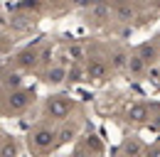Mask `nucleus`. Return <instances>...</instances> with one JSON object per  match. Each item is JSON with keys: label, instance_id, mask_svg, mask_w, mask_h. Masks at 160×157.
Returning a JSON list of instances; mask_svg holds the SVG:
<instances>
[{"label": "nucleus", "instance_id": "39448f33", "mask_svg": "<svg viewBox=\"0 0 160 157\" xmlns=\"http://www.w3.org/2000/svg\"><path fill=\"white\" fill-rule=\"evenodd\" d=\"M123 152H126V157H140L143 155V145H140L136 137H128L123 142Z\"/></svg>", "mask_w": 160, "mask_h": 157}, {"label": "nucleus", "instance_id": "2eb2a0df", "mask_svg": "<svg viewBox=\"0 0 160 157\" xmlns=\"http://www.w3.org/2000/svg\"><path fill=\"white\" fill-rule=\"evenodd\" d=\"M20 64L22 66H32V64H35V52H22L20 54Z\"/></svg>", "mask_w": 160, "mask_h": 157}, {"label": "nucleus", "instance_id": "7ed1b4c3", "mask_svg": "<svg viewBox=\"0 0 160 157\" xmlns=\"http://www.w3.org/2000/svg\"><path fill=\"white\" fill-rule=\"evenodd\" d=\"M128 118H131L133 123H145V120H148V106H145V103L128 106Z\"/></svg>", "mask_w": 160, "mask_h": 157}, {"label": "nucleus", "instance_id": "6e6552de", "mask_svg": "<svg viewBox=\"0 0 160 157\" xmlns=\"http://www.w3.org/2000/svg\"><path fill=\"white\" fill-rule=\"evenodd\" d=\"M143 69H145V61L136 54V57H131V61H128V71L131 74H143Z\"/></svg>", "mask_w": 160, "mask_h": 157}, {"label": "nucleus", "instance_id": "9d476101", "mask_svg": "<svg viewBox=\"0 0 160 157\" xmlns=\"http://www.w3.org/2000/svg\"><path fill=\"white\" fill-rule=\"evenodd\" d=\"M128 61H131V57H126L123 52H116L113 59H111V66L113 69H123V66H128Z\"/></svg>", "mask_w": 160, "mask_h": 157}, {"label": "nucleus", "instance_id": "dca6fc26", "mask_svg": "<svg viewBox=\"0 0 160 157\" xmlns=\"http://www.w3.org/2000/svg\"><path fill=\"white\" fill-rule=\"evenodd\" d=\"M57 135H59L62 142H64V140H72V137H74V128H62Z\"/></svg>", "mask_w": 160, "mask_h": 157}, {"label": "nucleus", "instance_id": "f03ea898", "mask_svg": "<svg viewBox=\"0 0 160 157\" xmlns=\"http://www.w3.org/2000/svg\"><path fill=\"white\" fill-rule=\"evenodd\" d=\"M47 111L52 113V118H67L69 111H72V101L64 98V96H54V98H49Z\"/></svg>", "mask_w": 160, "mask_h": 157}, {"label": "nucleus", "instance_id": "6ab92c4d", "mask_svg": "<svg viewBox=\"0 0 160 157\" xmlns=\"http://www.w3.org/2000/svg\"><path fill=\"white\" fill-rule=\"evenodd\" d=\"M81 76H84L81 69H72V71H69V78H72V81H81Z\"/></svg>", "mask_w": 160, "mask_h": 157}, {"label": "nucleus", "instance_id": "f3484780", "mask_svg": "<svg viewBox=\"0 0 160 157\" xmlns=\"http://www.w3.org/2000/svg\"><path fill=\"white\" fill-rule=\"evenodd\" d=\"M86 147H89V150H96V152H99V150H101V142H99V140H96L94 135H89V137H86Z\"/></svg>", "mask_w": 160, "mask_h": 157}, {"label": "nucleus", "instance_id": "4468645a", "mask_svg": "<svg viewBox=\"0 0 160 157\" xmlns=\"http://www.w3.org/2000/svg\"><path fill=\"white\" fill-rule=\"evenodd\" d=\"M5 86L8 88H18L20 86V74H8L5 76Z\"/></svg>", "mask_w": 160, "mask_h": 157}, {"label": "nucleus", "instance_id": "0eeeda50", "mask_svg": "<svg viewBox=\"0 0 160 157\" xmlns=\"http://www.w3.org/2000/svg\"><path fill=\"white\" fill-rule=\"evenodd\" d=\"M86 74H89L91 78H103L106 76V66H103L101 61H91L89 69H86Z\"/></svg>", "mask_w": 160, "mask_h": 157}, {"label": "nucleus", "instance_id": "f8f14e48", "mask_svg": "<svg viewBox=\"0 0 160 157\" xmlns=\"http://www.w3.org/2000/svg\"><path fill=\"white\" fill-rule=\"evenodd\" d=\"M108 12H111V10H108L103 2H99V5L91 10V15H94V17H99V20H106V17H108Z\"/></svg>", "mask_w": 160, "mask_h": 157}, {"label": "nucleus", "instance_id": "9b49d317", "mask_svg": "<svg viewBox=\"0 0 160 157\" xmlns=\"http://www.w3.org/2000/svg\"><path fill=\"white\" fill-rule=\"evenodd\" d=\"M116 15H118V20H123V22H131V20H133V10H131L128 5H121L118 10H116Z\"/></svg>", "mask_w": 160, "mask_h": 157}, {"label": "nucleus", "instance_id": "f257e3e1", "mask_svg": "<svg viewBox=\"0 0 160 157\" xmlns=\"http://www.w3.org/2000/svg\"><path fill=\"white\" fill-rule=\"evenodd\" d=\"M54 137H57L54 130H49V128H37V130L30 135V145L37 147V150H49L52 142H54Z\"/></svg>", "mask_w": 160, "mask_h": 157}, {"label": "nucleus", "instance_id": "423d86ee", "mask_svg": "<svg viewBox=\"0 0 160 157\" xmlns=\"http://www.w3.org/2000/svg\"><path fill=\"white\" fill-rule=\"evenodd\" d=\"M69 76V71L64 69V66H54V69H49V74H47V81L49 83H62L64 78Z\"/></svg>", "mask_w": 160, "mask_h": 157}, {"label": "nucleus", "instance_id": "412c9836", "mask_svg": "<svg viewBox=\"0 0 160 157\" xmlns=\"http://www.w3.org/2000/svg\"><path fill=\"white\" fill-rule=\"evenodd\" d=\"M148 157H160V147H153V150H150V155Z\"/></svg>", "mask_w": 160, "mask_h": 157}, {"label": "nucleus", "instance_id": "20e7f679", "mask_svg": "<svg viewBox=\"0 0 160 157\" xmlns=\"http://www.w3.org/2000/svg\"><path fill=\"white\" fill-rule=\"evenodd\" d=\"M30 98H32L30 91H18V93H12V96H10L8 103H10V108H12V111H22V108L30 103Z\"/></svg>", "mask_w": 160, "mask_h": 157}, {"label": "nucleus", "instance_id": "1a4fd4ad", "mask_svg": "<svg viewBox=\"0 0 160 157\" xmlns=\"http://www.w3.org/2000/svg\"><path fill=\"white\" fill-rule=\"evenodd\" d=\"M138 57L143 59V61H153V57H155V47H150V44H140V47H138Z\"/></svg>", "mask_w": 160, "mask_h": 157}, {"label": "nucleus", "instance_id": "a211bd4d", "mask_svg": "<svg viewBox=\"0 0 160 157\" xmlns=\"http://www.w3.org/2000/svg\"><path fill=\"white\" fill-rule=\"evenodd\" d=\"M69 57L77 61V59H81V57H84V49H81V47H69Z\"/></svg>", "mask_w": 160, "mask_h": 157}, {"label": "nucleus", "instance_id": "aec40b11", "mask_svg": "<svg viewBox=\"0 0 160 157\" xmlns=\"http://www.w3.org/2000/svg\"><path fill=\"white\" fill-rule=\"evenodd\" d=\"M74 157H86V147H84V145H77V147H74Z\"/></svg>", "mask_w": 160, "mask_h": 157}, {"label": "nucleus", "instance_id": "ddd939ff", "mask_svg": "<svg viewBox=\"0 0 160 157\" xmlns=\"http://www.w3.org/2000/svg\"><path fill=\"white\" fill-rule=\"evenodd\" d=\"M2 157H15V145L10 142V137L2 140Z\"/></svg>", "mask_w": 160, "mask_h": 157}]
</instances>
